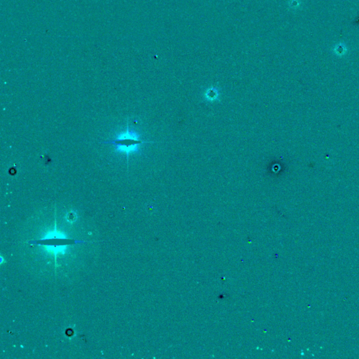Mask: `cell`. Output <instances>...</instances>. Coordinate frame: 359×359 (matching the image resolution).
<instances>
[{"mask_svg":"<svg viewBox=\"0 0 359 359\" xmlns=\"http://www.w3.org/2000/svg\"><path fill=\"white\" fill-rule=\"evenodd\" d=\"M144 143L145 142L141 141V140H138L135 139V138L127 136L123 137V139H118L113 140V141H103V142H102V144H114V145L117 146V147H122V148H124L128 151L132 149L134 146L144 144Z\"/></svg>","mask_w":359,"mask_h":359,"instance_id":"1","label":"cell"}]
</instances>
